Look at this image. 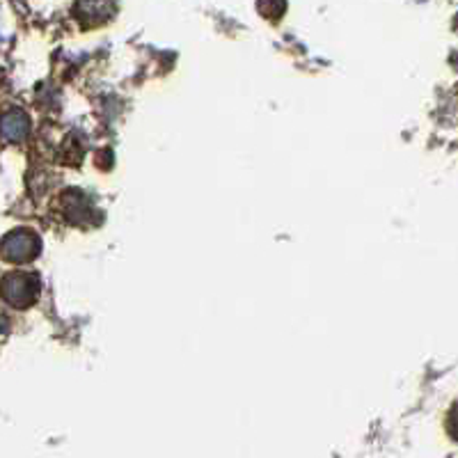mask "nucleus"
I'll use <instances>...</instances> for the list:
<instances>
[{"label": "nucleus", "instance_id": "nucleus-1", "mask_svg": "<svg viewBox=\"0 0 458 458\" xmlns=\"http://www.w3.org/2000/svg\"><path fill=\"white\" fill-rule=\"evenodd\" d=\"M0 293L12 308H30L39 296V280L32 273H10L0 284Z\"/></svg>", "mask_w": 458, "mask_h": 458}, {"label": "nucleus", "instance_id": "nucleus-2", "mask_svg": "<svg viewBox=\"0 0 458 458\" xmlns=\"http://www.w3.org/2000/svg\"><path fill=\"white\" fill-rule=\"evenodd\" d=\"M39 252V236L30 229H14L0 243V255L12 264H26Z\"/></svg>", "mask_w": 458, "mask_h": 458}, {"label": "nucleus", "instance_id": "nucleus-3", "mask_svg": "<svg viewBox=\"0 0 458 458\" xmlns=\"http://www.w3.org/2000/svg\"><path fill=\"white\" fill-rule=\"evenodd\" d=\"M30 133V120L23 110H7L0 114V138L5 142H23Z\"/></svg>", "mask_w": 458, "mask_h": 458}]
</instances>
